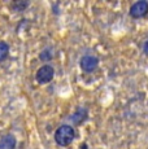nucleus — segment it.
Masks as SVG:
<instances>
[{"instance_id": "nucleus-8", "label": "nucleus", "mask_w": 148, "mask_h": 149, "mask_svg": "<svg viewBox=\"0 0 148 149\" xmlns=\"http://www.w3.org/2000/svg\"><path fill=\"white\" fill-rule=\"evenodd\" d=\"M27 5H29V3L27 1H16V3H13L12 4V7H13V9L15 10H17V12H21V10L26 9Z\"/></svg>"}, {"instance_id": "nucleus-2", "label": "nucleus", "mask_w": 148, "mask_h": 149, "mask_svg": "<svg viewBox=\"0 0 148 149\" xmlns=\"http://www.w3.org/2000/svg\"><path fill=\"white\" fill-rule=\"evenodd\" d=\"M55 77V70L51 65H43L38 71H36V82L40 83V84H45V83H50Z\"/></svg>"}, {"instance_id": "nucleus-3", "label": "nucleus", "mask_w": 148, "mask_h": 149, "mask_svg": "<svg viewBox=\"0 0 148 149\" xmlns=\"http://www.w3.org/2000/svg\"><path fill=\"white\" fill-rule=\"evenodd\" d=\"M148 13V1L146 0H139L134 3L130 8V16L133 18H142Z\"/></svg>"}, {"instance_id": "nucleus-10", "label": "nucleus", "mask_w": 148, "mask_h": 149, "mask_svg": "<svg viewBox=\"0 0 148 149\" xmlns=\"http://www.w3.org/2000/svg\"><path fill=\"white\" fill-rule=\"evenodd\" d=\"M143 51H144L146 54H148V39L146 40V43H144V45H143Z\"/></svg>"}, {"instance_id": "nucleus-9", "label": "nucleus", "mask_w": 148, "mask_h": 149, "mask_svg": "<svg viewBox=\"0 0 148 149\" xmlns=\"http://www.w3.org/2000/svg\"><path fill=\"white\" fill-rule=\"evenodd\" d=\"M52 57H53V54L51 52V49H44L43 52H40V54H39V58L42 61H50Z\"/></svg>"}, {"instance_id": "nucleus-5", "label": "nucleus", "mask_w": 148, "mask_h": 149, "mask_svg": "<svg viewBox=\"0 0 148 149\" xmlns=\"http://www.w3.org/2000/svg\"><path fill=\"white\" fill-rule=\"evenodd\" d=\"M16 144V137L9 134V135H5L0 140V149H15Z\"/></svg>"}, {"instance_id": "nucleus-1", "label": "nucleus", "mask_w": 148, "mask_h": 149, "mask_svg": "<svg viewBox=\"0 0 148 149\" xmlns=\"http://www.w3.org/2000/svg\"><path fill=\"white\" fill-rule=\"evenodd\" d=\"M75 137V131L72 126L62 125L56 130L55 132V141L60 147H68L72 144V141Z\"/></svg>"}, {"instance_id": "nucleus-4", "label": "nucleus", "mask_w": 148, "mask_h": 149, "mask_svg": "<svg viewBox=\"0 0 148 149\" xmlns=\"http://www.w3.org/2000/svg\"><path fill=\"white\" fill-rule=\"evenodd\" d=\"M79 65H81V69L86 73H91L94 71L99 65V60L96 58L95 56H90V54H86L81 58L79 61Z\"/></svg>"}, {"instance_id": "nucleus-7", "label": "nucleus", "mask_w": 148, "mask_h": 149, "mask_svg": "<svg viewBox=\"0 0 148 149\" xmlns=\"http://www.w3.org/2000/svg\"><path fill=\"white\" fill-rule=\"evenodd\" d=\"M8 53H9V45L5 42H0V61L7 58Z\"/></svg>"}, {"instance_id": "nucleus-11", "label": "nucleus", "mask_w": 148, "mask_h": 149, "mask_svg": "<svg viewBox=\"0 0 148 149\" xmlns=\"http://www.w3.org/2000/svg\"><path fill=\"white\" fill-rule=\"evenodd\" d=\"M81 149H89V147H87L86 143H83V144H82V148Z\"/></svg>"}, {"instance_id": "nucleus-6", "label": "nucleus", "mask_w": 148, "mask_h": 149, "mask_svg": "<svg viewBox=\"0 0 148 149\" xmlns=\"http://www.w3.org/2000/svg\"><path fill=\"white\" fill-rule=\"evenodd\" d=\"M86 118H87V110H86L84 108H79L78 110L74 113V116L72 117L73 122L77 123V125H79V123L84 122V121H86Z\"/></svg>"}]
</instances>
